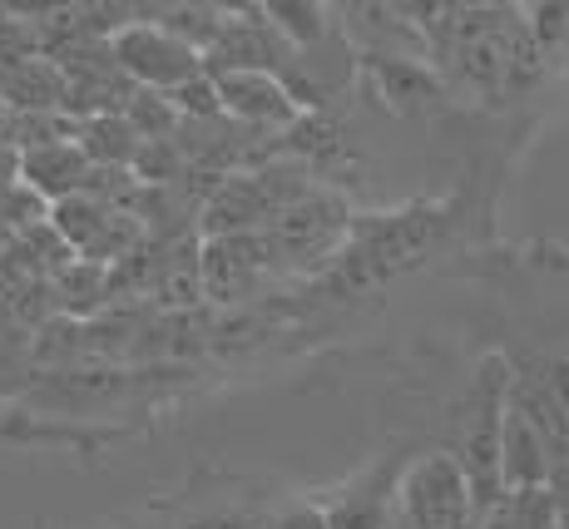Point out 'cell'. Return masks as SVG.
<instances>
[{"label":"cell","instance_id":"cell-2","mask_svg":"<svg viewBox=\"0 0 569 529\" xmlns=\"http://www.w3.org/2000/svg\"><path fill=\"white\" fill-rule=\"evenodd\" d=\"M109 50H114L119 70H124L139 90H154V94H173L189 80L208 74L203 50H193L189 40L169 36V30L154 26V20H144V16H139L134 26L119 30V36L109 40Z\"/></svg>","mask_w":569,"mask_h":529},{"label":"cell","instance_id":"cell-11","mask_svg":"<svg viewBox=\"0 0 569 529\" xmlns=\"http://www.w3.org/2000/svg\"><path fill=\"white\" fill-rule=\"evenodd\" d=\"M16 124H20V114L10 104H0V144L16 149Z\"/></svg>","mask_w":569,"mask_h":529},{"label":"cell","instance_id":"cell-4","mask_svg":"<svg viewBox=\"0 0 569 529\" xmlns=\"http://www.w3.org/2000/svg\"><path fill=\"white\" fill-rule=\"evenodd\" d=\"M213 80L223 94V114L258 134H292L308 114L298 94L268 70H213Z\"/></svg>","mask_w":569,"mask_h":529},{"label":"cell","instance_id":"cell-6","mask_svg":"<svg viewBox=\"0 0 569 529\" xmlns=\"http://www.w3.org/2000/svg\"><path fill=\"white\" fill-rule=\"evenodd\" d=\"M90 173H94V159L80 149V139H70V144L26 149L20 179H26L40 198H50V203H64V198H80L90 189Z\"/></svg>","mask_w":569,"mask_h":529},{"label":"cell","instance_id":"cell-10","mask_svg":"<svg viewBox=\"0 0 569 529\" xmlns=\"http://www.w3.org/2000/svg\"><path fill=\"white\" fill-rule=\"evenodd\" d=\"M272 529H332V515L322 510V505H292V510H282Z\"/></svg>","mask_w":569,"mask_h":529},{"label":"cell","instance_id":"cell-7","mask_svg":"<svg viewBox=\"0 0 569 529\" xmlns=\"http://www.w3.org/2000/svg\"><path fill=\"white\" fill-rule=\"evenodd\" d=\"M362 74L377 84L381 104L397 109V114H416V109H426L436 94H441L436 74L426 70L421 60H387V54H362Z\"/></svg>","mask_w":569,"mask_h":529},{"label":"cell","instance_id":"cell-3","mask_svg":"<svg viewBox=\"0 0 569 529\" xmlns=\"http://www.w3.org/2000/svg\"><path fill=\"white\" fill-rule=\"evenodd\" d=\"M347 233H352V213H347L342 198L308 189L278 223L268 228V242H272V258L278 262L308 268L312 258H332V252L347 242Z\"/></svg>","mask_w":569,"mask_h":529},{"label":"cell","instance_id":"cell-9","mask_svg":"<svg viewBox=\"0 0 569 529\" xmlns=\"http://www.w3.org/2000/svg\"><path fill=\"white\" fill-rule=\"evenodd\" d=\"M262 16L278 26V36L288 40L298 54L308 46H317V40L332 30V20H327L332 10H327V6H262Z\"/></svg>","mask_w":569,"mask_h":529},{"label":"cell","instance_id":"cell-5","mask_svg":"<svg viewBox=\"0 0 569 529\" xmlns=\"http://www.w3.org/2000/svg\"><path fill=\"white\" fill-rule=\"evenodd\" d=\"M199 262H203V297L218 307H233L262 288V278H268V268L278 258H272L268 233H228V238H203Z\"/></svg>","mask_w":569,"mask_h":529},{"label":"cell","instance_id":"cell-8","mask_svg":"<svg viewBox=\"0 0 569 529\" xmlns=\"http://www.w3.org/2000/svg\"><path fill=\"white\" fill-rule=\"evenodd\" d=\"M80 149L94 159V169H134L144 139L134 134L124 114H100V119H80Z\"/></svg>","mask_w":569,"mask_h":529},{"label":"cell","instance_id":"cell-1","mask_svg":"<svg viewBox=\"0 0 569 529\" xmlns=\"http://www.w3.org/2000/svg\"><path fill=\"white\" fill-rule=\"evenodd\" d=\"M397 505L416 529H480V500L451 450L416 456L397 480Z\"/></svg>","mask_w":569,"mask_h":529}]
</instances>
